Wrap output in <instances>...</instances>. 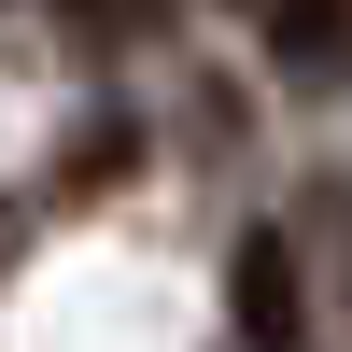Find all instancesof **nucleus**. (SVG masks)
Returning a JSON list of instances; mask_svg holds the SVG:
<instances>
[{
  "label": "nucleus",
  "instance_id": "f257e3e1",
  "mask_svg": "<svg viewBox=\"0 0 352 352\" xmlns=\"http://www.w3.org/2000/svg\"><path fill=\"white\" fill-rule=\"evenodd\" d=\"M240 338H254V352L296 338V254H282V226H254V240H240Z\"/></svg>",
  "mask_w": 352,
  "mask_h": 352
},
{
  "label": "nucleus",
  "instance_id": "f03ea898",
  "mask_svg": "<svg viewBox=\"0 0 352 352\" xmlns=\"http://www.w3.org/2000/svg\"><path fill=\"white\" fill-rule=\"evenodd\" d=\"M71 14H99V28H141V14H155V0H71Z\"/></svg>",
  "mask_w": 352,
  "mask_h": 352
}]
</instances>
